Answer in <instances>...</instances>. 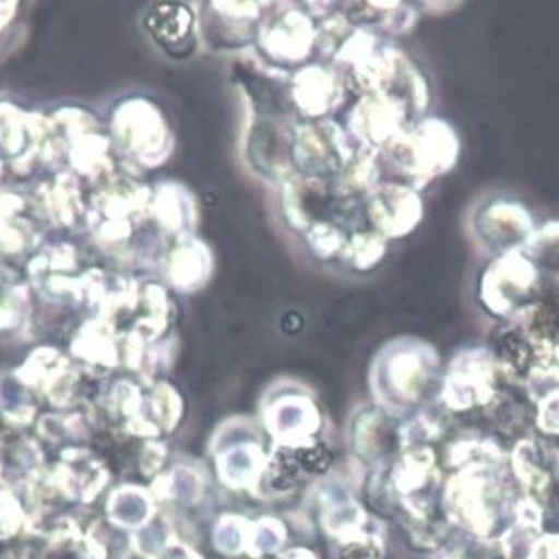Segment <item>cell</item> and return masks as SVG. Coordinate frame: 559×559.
<instances>
[{"mask_svg": "<svg viewBox=\"0 0 559 559\" xmlns=\"http://www.w3.org/2000/svg\"><path fill=\"white\" fill-rule=\"evenodd\" d=\"M283 539L284 530L281 528L280 523L273 522V520H264L252 533V551L258 552V556L276 551L283 545Z\"/></svg>", "mask_w": 559, "mask_h": 559, "instance_id": "obj_13", "label": "cell"}, {"mask_svg": "<svg viewBox=\"0 0 559 559\" xmlns=\"http://www.w3.org/2000/svg\"><path fill=\"white\" fill-rule=\"evenodd\" d=\"M385 238L380 235H362L354 238V260L360 267H372L385 254Z\"/></svg>", "mask_w": 559, "mask_h": 559, "instance_id": "obj_11", "label": "cell"}, {"mask_svg": "<svg viewBox=\"0 0 559 559\" xmlns=\"http://www.w3.org/2000/svg\"><path fill=\"white\" fill-rule=\"evenodd\" d=\"M475 241L488 254L523 251L535 235L532 214L516 201H490L473 216Z\"/></svg>", "mask_w": 559, "mask_h": 559, "instance_id": "obj_3", "label": "cell"}, {"mask_svg": "<svg viewBox=\"0 0 559 559\" xmlns=\"http://www.w3.org/2000/svg\"><path fill=\"white\" fill-rule=\"evenodd\" d=\"M267 427L280 439H302V433L311 432V407L302 399H284L271 407Z\"/></svg>", "mask_w": 559, "mask_h": 559, "instance_id": "obj_5", "label": "cell"}, {"mask_svg": "<svg viewBox=\"0 0 559 559\" xmlns=\"http://www.w3.org/2000/svg\"><path fill=\"white\" fill-rule=\"evenodd\" d=\"M385 153L404 183L420 191L455 168L460 140L452 124L442 118H425L395 136Z\"/></svg>", "mask_w": 559, "mask_h": 559, "instance_id": "obj_1", "label": "cell"}, {"mask_svg": "<svg viewBox=\"0 0 559 559\" xmlns=\"http://www.w3.org/2000/svg\"><path fill=\"white\" fill-rule=\"evenodd\" d=\"M201 478L190 468H177L171 477L169 490L183 503H197L201 497Z\"/></svg>", "mask_w": 559, "mask_h": 559, "instance_id": "obj_12", "label": "cell"}, {"mask_svg": "<svg viewBox=\"0 0 559 559\" xmlns=\"http://www.w3.org/2000/svg\"><path fill=\"white\" fill-rule=\"evenodd\" d=\"M542 297V274L523 251L497 255L480 281V300L497 316L519 314Z\"/></svg>", "mask_w": 559, "mask_h": 559, "instance_id": "obj_2", "label": "cell"}, {"mask_svg": "<svg viewBox=\"0 0 559 559\" xmlns=\"http://www.w3.org/2000/svg\"><path fill=\"white\" fill-rule=\"evenodd\" d=\"M245 522L239 519H225L214 532V543L219 551L226 555H236L245 548L246 543Z\"/></svg>", "mask_w": 559, "mask_h": 559, "instance_id": "obj_10", "label": "cell"}, {"mask_svg": "<svg viewBox=\"0 0 559 559\" xmlns=\"http://www.w3.org/2000/svg\"><path fill=\"white\" fill-rule=\"evenodd\" d=\"M287 559H309V558H308V556H302V551H300V552H290V556Z\"/></svg>", "mask_w": 559, "mask_h": 559, "instance_id": "obj_15", "label": "cell"}, {"mask_svg": "<svg viewBox=\"0 0 559 559\" xmlns=\"http://www.w3.org/2000/svg\"><path fill=\"white\" fill-rule=\"evenodd\" d=\"M523 252L542 276L545 274L559 284V222H549L536 229Z\"/></svg>", "mask_w": 559, "mask_h": 559, "instance_id": "obj_8", "label": "cell"}, {"mask_svg": "<svg viewBox=\"0 0 559 559\" xmlns=\"http://www.w3.org/2000/svg\"><path fill=\"white\" fill-rule=\"evenodd\" d=\"M261 466L263 456L258 447L252 445L233 447L218 462L219 475L233 488L251 485L260 475Z\"/></svg>", "mask_w": 559, "mask_h": 559, "instance_id": "obj_6", "label": "cell"}, {"mask_svg": "<svg viewBox=\"0 0 559 559\" xmlns=\"http://www.w3.org/2000/svg\"><path fill=\"white\" fill-rule=\"evenodd\" d=\"M108 514L111 522L124 528H142L152 516V501L143 490L123 488L111 495Z\"/></svg>", "mask_w": 559, "mask_h": 559, "instance_id": "obj_7", "label": "cell"}, {"mask_svg": "<svg viewBox=\"0 0 559 559\" xmlns=\"http://www.w3.org/2000/svg\"><path fill=\"white\" fill-rule=\"evenodd\" d=\"M370 219L383 238H404L424 218V203L417 190L405 183H383L372 191Z\"/></svg>", "mask_w": 559, "mask_h": 559, "instance_id": "obj_4", "label": "cell"}, {"mask_svg": "<svg viewBox=\"0 0 559 559\" xmlns=\"http://www.w3.org/2000/svg\"><path fill=\"white\" fill-rule=\"evenodd\" d=\"M501 353L504 359L519 370L530 367V362L535 357L533 344L525 337V332H511L504 335L501 341Z\"/></svg>", "mask_w": 559, "mask_h": 559, "instance_id": "obj_9", "label": "cell"}, {"mask_svg": "<svg viewBox=\"0 0 559 559\" xmlns=\"http://www.w3.org/2000/svg\"><path fill=\"white\" fill-rule=\"evenodd\" d=\"M169 559H191V556L188 552H175Z\"/></svg>", "mask_w": 559, "mask_h": 559, "instance_id": "obj_14", "label": "cell"}]
</instances>
